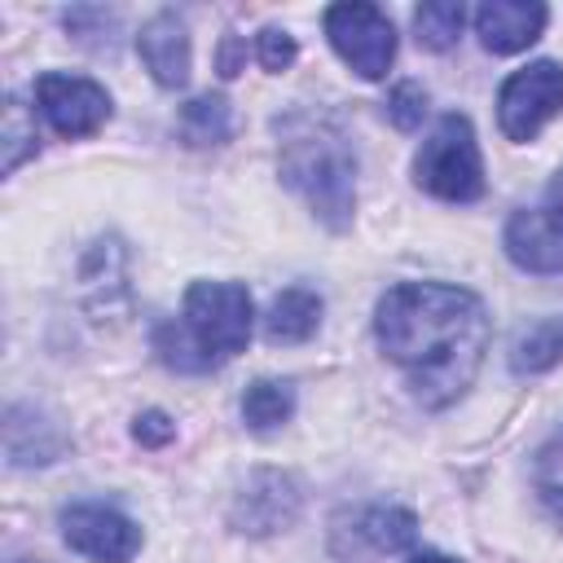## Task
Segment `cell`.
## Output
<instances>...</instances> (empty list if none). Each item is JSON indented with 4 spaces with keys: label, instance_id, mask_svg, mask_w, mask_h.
Here are the masks:
<instances>
[{
    "label": "cell",
    "instance_id": "2e32d148",
    "mask_svg": "<svg viewBox=\"0 0 563 563\" xmlns=\"http://www.w3.org/2000/svg\"><path fill=\"white\" fill-rule=\"evenodd\" d=\"M356 537L369 541L374 554H396L405 545H413L418 537V519L400 506H369L361 519H356Z\"/></svg>",
    "mask_w": 563,
    "mask_h": 563
},
{
    "label": "cell",
    "instance_id": "30bf717a",
    "mask_svg": "<svg viewBox=\"0 0 563 563\" xmlns=\"http://www.w3.org/2000/svg\"><path fill=\"white\" fill-rule=\"evenodd\" d=\"M295 510H299L295 479L282 475V471H260V475L246 479V488H242V497H238V506H233V523H238L242 532L264 537V532L286 528V523L295 519Z\"/></svg>",
    "mask_w": 563,
    "mask_h": 563
},
{
    "label": "cell",
    "instance_id": "5b68a950",
    "mask_svg": "<svg viewBox=\"0 0 563 563\" xmlns=\"http://www.w3.org/2000/svg\"><path fill=\"white\" fill-rule=\"evenodd\" d=\"M325 35L361 79H383L396 62V26L378 4H330Z\"/></svg>",
    "mask_w": 563,
    "mask_h": 563
},
{
    "label": "cell",
    "instance_id": "4fadbf2b",
    "mask_svg": "<svg viewBox=\"0 0 563 563\" xmlns=\"http://www.w3.org/2000/svg\"><path fill=\"white\" fill-rule=\"evenodd\" d=\"M62 449H66V440L44 413H35L31 405H9V413H4V457H9V466H44Z\"/></svg>",
    "mask_w": 563,
    "mask_h": 563
},
{
    "label": "cell",
    "instance_id": "9a60e30c",
    "mask_svg": "<svg viewBox=\"0 0 563 563\" xmlns=\"http://www.w3.org/2000/svg\"><path fill=\"white\" fill-rule=\"evenodd\" d=\"M563 356V321L559 317H541L532 325H523L510 343V369L515 374H541Z\"/></svg>",
    "mask_w": 563,
    "mask_h": 563
},
{
    "label": "cell",
    "instance_id": "52a82bcc",
    "mask_svg": "<svg viewBox=\"0 0 563 563\" xmlns=\"http://www.w3.org/2000/svg\"><path fill=\"white\" fill-rule=\"evenodd\" d=\"M506 255L528 273H559L563 268V172L545 185L541 207L510 216Z\"/></svg>",
    "mask_w": 563,
    "mask_h": 563
},
{
    "label": "cell",
    "instance_id": "8992f818",
    "mask_svg": "<svg viewBox=\"0 0 563 563\" xmlns=\"http://www.w3.org/2000/svg\"><path fill=\"white\" fill-rule=\"evenodd\" d=\"M563 110V66L532 62L515 70L497 92V119L510 141H532Z\"/></svg>",
    "mask_w": 563,
    "mask_h": 563
},
{
    "label": "cell",
    "instance_id": "ffe728a7",
    "mask_svg": "<svg viewBox=\"0 0 563 563\" xmlns=\"http://www.w3.org/2000/svg\"><path fill=\"white\" fill-rule=\"evenodd\" d=\"M532 484H537V497L545 501V510H550L554 519H563V431H554V435L537 449Z\"/></svg>",
    "mask_w": 563,
    "mask_h": 563
},
{
    "label": "cell",
    "instance_id": "44dd1931",
    "mask_svg": "<svg viewBox=\"0 0 563 563\" xmlns=\"http://www.w3.org/2000/svg\"><path fill=\"white\" fill-rule=\"evenodd\" d=\"M422 114H427V92H422V84H413V79L396 84L391 97H387V119H391L400 132H413V128L422 123Z\"/></svg>",
    "mask_w": 563,
    "mask_h": 563
},
{
    "label": "cell",
    "instance_id": "7c38bea8",
    "mask_svg": "<svg viewBox=\"0 0 563 563\" xmlns=\"http://www.w3.org/2000/svg\"><path fill=\"white\" fill-rule=\"evenodd\" d=\"M136 53L158 88H180L189 79V35L176 13H154L136 35Z\"/></svg>",
    "mask_w": 563,
    "mask_h": 563
},
{
    "label": "cell",
    "instance_id": "277c9868",
    "mask_svg": "<svg viewBox=\"0 0 563 563\" xmlns=\"http://www.w3.org/2000/svg\"><path fill=\"white\" fill-rule=\"evenodd\" d=\"M418 189L444 202H475L484 194V158L475 145V128L466 114H444L413 158Z\"/></svg>",
    "mask_w": 563,
    "mask_h": 563
},
{
    "label": "cell",
    "instance_id": "d6986e66",
    "mask_svg": "<svg viewBox=\"0 0 563 563\" xmlns=\"http://www.w3.org/2000/svg\"><path fill=\"white\" fill-rule=\"evenodd\" d=\"M462 22H466V9L462 0H427L413 9V31H418V44L431 48V53H444L457 44L462 35Z\"/></svg>",
    "mask_w": 563,
    "mask_h": 563
},
{
    "label": "cell",
    "instance_id": "ba28073f",
    "mask_svg": "<svg viewBox=\"0 0 563 563\" xmlns=\"http://www.w3.org/2000/svg\"><path fill=\"white\" fill-rule=\"evenodd\" d=\"M35 101L57 136H92L110 119V92L84 75L44 70L35 79Z\"/></svg>",
    "mask_w": 563,
    "mask_h": 563
},
{
    "label": "cell",
    "instance_id": "5bb4252c",
    "mask_svg": "<svg viewBox=\"0 0 563 563\" xmlns=\"http://www.w3.org/2000/svg\"><path fill=\"white\" fill-rule=\"evenodd\" d=\"M317 325H321V295L308 290V286L282 290L268 303V317H264L268 343H303V339L317 334Z\"/></svg>",
    "mask_w": 563,
    "mask_h": 563
},
{
    "label": "cell",
    "instance_id": "ac0fdd59",
    "mask_svg": "<svg viewBox=\"0 0 563 563\" xmlns=\"http://www.w3.org/2000/svg\"><path fill=\"white\" fill-rule=\"evenodd\" d=\"M295 413V391L290 383H277V378H255L242 396V418L251 431H273L282 427L286 418Z\"/></svg>",
    "mask_w": 563,
    "mask_h": 563
},
{
    "label": "cell",
    "instance_id": "3957f363",
    "mask_svg": "<svg viewBox=\"0 0 563 563\" xmlns=\"http://www.w3.org/2000/svg\"><path fill=\"white\" fill-rule=\"evenodd\" d=\"M282 128V180L330 229H347L356 211V154L347 136L312 114H295Z\"/></svg>",
    "mask_w": 563,
    "mask_h": 563
},
{
    "label": "cell",
    "instance_id": "7402d4cb",
    "mask_svg": "<svg viewBox=\"0 0 563 563\" xmlns=\"http://www.w3.org/2000/svg\"><path fill=\"white\" fill-rule=\"evenodd\" d=\"M31 150H35V128L26 123V110L9 97V106H4V172H13L22 163V154H31Z\"/></svg>",
    "mask_w": 563,
    "mask_h": 563
},
{
    "label": "cell",
    "instance_id": "6da1fadb",
    "mask_svg": "<svg viewBox=\"0 0 563 563\" xmlns=\"http://www.w3.org/2000/svg\"><path fill=\"white\" fill-rule=\"evenodd\" d=\"M374 334L431 409L457 400L484 361L488 312L479 295L444 282H400L378 299Z\"/></svg>",
    "mask_w": 563,
    "mask_h": 563
},
{
    "label": "cell",
    "instance_id": "484cf974",
    "mask_svg": "<svg viewBox=\"0 0 563 563\" xmlns=\"http://www.w3.org/2000/svg\"><path fill=\"white\" fill-rule=\"evenodd\" d=\"M409 563H457V559H449V554H435V550H422V554H413Z\"/></svg>",
    "mask_w": 563,
    "mask_h": 563
},
{
    "label": "cell",
    "instance_id": "e0dca14e",
    "mask_svg": "<svg viewBox=\"0 0 563 563\" xmlns=\"http://www.w3.org/2000/svg\"><path fill=\"white\" fill-rule=\"evenodd\" d=\"M176 123H180V136H185L189 145H220V141H229V132H233V110H229L224 97L202 92V97H194V101L180 110Z\"/></svg>",
    "mask_w": 563,
    "mask_h": 563
},
{
    "label": "cell",
    "instance_id": "603a6c76",
    "mask_svg": "<svg viewBox=\"0 0 563 563\" xmlns=\"http://www.w3.org/2000/svg\"><path fill=\"white\" fill-rule=\"evenodd\" d=\"M295 35L290 31H282V26H264L260 35H255V57H260V66L268 70V75H282V70H290V62H295Z\"/></svg>",
    "mask_w": 563,
    "mask_h": 563
},
{
    "label": "cell",
    "instance_id": "7a4b0ae2",
    "mask_svg": "<svg viewBox=\"0 0 563 563\" xmlns=\"http://www.w3.org/2000/svg\"><path fill=\"white\" fill-rule=\"evenodd\" d=\"M251 321V290L242 282H194L185 290V321L158 325L154 352L180 374H207L246 347Z\"/></svg>",
    "mask_w": 563,
    "mask_h": 563
},
{
    "label": "cell",
    "instance_id": "d4e9b609",
    "mask_svg": "<svg viewBox=\"0 0 563 563\" xmlns=\"http://www.w3.org/2000/svg\"><path fill=\"white\" fill-rule=\"evenodd\" d=\"M242 57H246V44H242L238 35H229V40L220 44V62H216V66H220V75H224V79H233V75L242 70Z\"/></svg>",
    "mask_w": 563,
    "mask_h": 563
},
{
    "label": "cell",
    "instance_id": "9c48e42d",
    "mask_svg": "<svg viewBox=\"0 0 563 563\" xmlns=\"http://www.w3.org/2000/svg\"><path fill=\"white\" fill-rule=\"evenodd\" d=\"M62 537L75 554H84L92 563H132V554L141 550V528L101 501L66 506L62 510Z\"/></svg>",
    "mask_w": 563,
    "mask_h": 563
},
{
    "label": "cell",
    "instance_id": "cb8c5ba5",
    "mask_svg": "<svg viewBox=\"0 0 563 563\" xmlns=\"http://www.w3.org/2000/svg\"><path fill=\"white\" fill-rule=\"evenodd\" d=\"M132 435H136L141 444H167V440L176 435V422H172L167 413H158V409H150V413H141V418H136V427H132Z\"/></svg>",
    "mask_w": 563,
    "mask_h": 563
},
{
    "label": "cell",
    "instance_id": "4316f807",
    "mask_svg": "<svg viewBox=\"0 0 563 563\" xmlns=\"http://www.w3.org/2000/svg\"><path fill=\"white\" fill-rule=\"evenodd\" d=\"M9 563H44V559H9Z\"/></svg>",
    "mask_w": 563,
    "mask_h": 563
},
{
    "label": "cell",
    "instance_id": "8fae6325",
    "mask_svg": "<svg viewBox=\"0 0 563 563\" xmlns=\"http://www.w3.org/2000/svg\"><path fill=\"white\" fill-rule=\"evenodd\" d=\"M545 18L550 13L537 0H484L475 9V31L488 53H519L541 35Z\"/></svg>",
    "mask_w": 563,
    "mask_h": 563
}]
</instances>
